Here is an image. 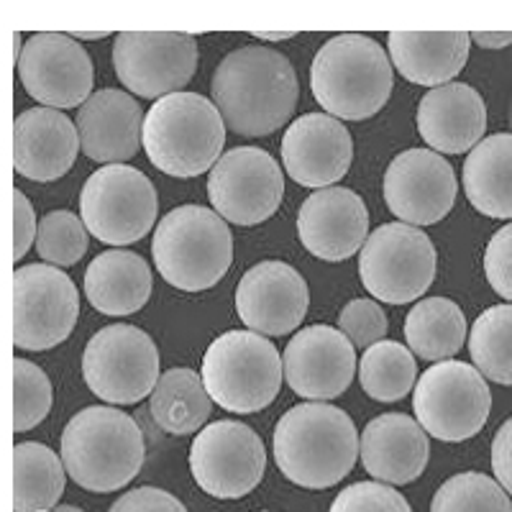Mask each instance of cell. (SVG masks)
<instances>
[{
    "instance_id": "obj_1",
    "label": "cell",
    "mask_w": 512,
    "mask_h": 512,
    "mask_svg": "<svg viewBox=\"0 0 512 512\" xmlns=\"http://www.w3.org/2000/svg\"><path fill=\"white\" fill-rule=\"evenodd\" d=\"M210 95L226 128L259 139L290 121L300 88L285 54L269 47H241L216 67Z\"/></svg>"
},
{
    "instance_id": "obj_2",
    "label": "cell",
    "mask_w": 512,
    "mask_h": 512,
    "mask_svg": "<svg viewBox=\"0 0 512 512\" xmlns=\"http://www.w3.org/2000/svg\"><path fill=\"white\" fill-rule=\"evenodd\" d=\"M274 461L292 484L328 489L354 469L359 433L354 420L328 402H303L274 428Z\"/></svg>"
},
{
    "instance_id": "obj_3",
    "label": "cell",
    "mask_w": 512,
    "mask_h": 512,
    "mask_svg": "<svg viewBox=\"0 0 512 512\" xmlns=\"http://www.w3.org/2000/svg\"><path fill=\"white\" fill-rule=\"evenodd\" d=\"M59 451L72 482L95 495L118 492L134 482L146 459L144 433L136 420L105 405L72 415Z\"/></svg>"
},
{
    "instance_id": "obj_4",
    "label": "cell",
    "mask_w": 512,
    "mask_h": 512,
    "mask_svg": "<svg viewBox=\"0 0 512 512\" xmlns=\"http://www.w3.org/2000/svg\"><path fill=\"white\" fill-rule=\"evenodd\" d=\"M395 88L390 54L364 34L328 39L310 64V90L338 121H367L382 111Z\"/></svg>"
},
{
    "instance_id": "obj_5",
    "label": "cell",
    "mask_w": 512,
    "mask_h": 512,
    "mask_svg": "<svg viewBox=\"0 0 512 512\" xmlns=\"http://www.w3.org/2000/svg\"><path fill=\"white\" fill-rule=\"evenodd\" d=\"M141 141L149 162L164 175L190 180L218 164L226 146V121L213 100L182 90L149 108Z\"/></svg>"
},
{
    "instance_id": "obj_6",
    "label": "cell",
    "mask_w": 512,
    "mask_h": 512,
    "mask_svg": "<svg viewBox=\"0 0 512 512\" xmlns=\"http://www.w3.org/2000/svg\"><path fill=\"white\" fill-rule=\"evenodd\" d=\"M152 256L164 282L182 292H203L231 269L233 233L216 210L180 205L154 228Z\"/></svg>"
},
{
    "instance_id": "obj_7",
    "label": "cell",
    "mask_w": 512,
    "mask_h": 512,
    "mask_svg": "<svg viewBox=\"0 0 512 512\" xmlns=\"http://www.w3.org/2000/svg\"><path fill=\"white\" fill-rule=\"evenodd\" d=\"M205 390L223 410L236 415L259 413L280 395L282 356L267 336L254 331H228L203 356Z\"/></svg>"
},
{
    "instance_id": "obj_8",
    "label": "cell",
    "mask_w": 512,
    "mask_h": 512,
    "mask_svg": "<svg viewBox=\"0 0 512 512\" xmlns=\"http://www.w3.org/2000/svg\"><path fill=\"white\" fill-rule=\"evenodd\" d=\"M438 254L431 236L408 223H387L369 233L359 251V277L382 303L408 305L436 280Z\"/></svg>"
},
{
    "instance_id": "obj_9",
    "label": "cell",
    "mask_w": 512,
    "mask_h": 512,
    "mask_svg": "<svg viewBox=\"0 0 512 512\" xmlns=\"http://www.w3.org/2000/svg\"><path fill=\"white\" fill-rule=\"evenodd\" d=\"M157 210L152 180L128 164L95 169L80 192L82 223L108 246H128L144 239L157 223Z\"/></svg>"
},
{
    "instance_id": "obj_10",
    "label": "cell",
    "mask_w": 512,
    "mask_h": 512,
    "mask_svg": "<svg viewBox=\"0 0 512 512\" xmlns=\"http://www.w3.org/2000/svg\"><path fill=\"white\" fill-rule=\"evenodd\" d=\"M413 410L425 433L446 443L477 436L492 410V392L477 367L441 361L425 369L413 392Z\"/></svg>"
},
{
    "instance_id": "obj_11",
    "label": "cell",
    "mask_w": 512,
    "mask_h": 512,
    "mask_svg": "<svg viewBox=\"0 0 512 512\" xmlns=\"http://www.w3.org/2000/svg\"><path fill=\"white\" fill-rule=\"evenodd\" d=\"M82 377L90 392L111 405H134L159 382V349L136 326L116 323L95 333L82 354Z\"/></svg>"
},
{
    "instance_id": "obj_12",
    "label": "cell",
    "mask_w": 512,
    "mask_h": 512,
    "mask_svg": "<svg viewBox=\"0 0 512 512\" xmlns=\"http://www.w3.org/2000/svg\"><path fill=\"white\" fill-rule=\"evenodd\" d=\"M80 315V292L67 272L24 264L13 272V344L49 351L67 341Z\"/></svg>"
},
{
    "instance_id": "obj_13",
    "label": "cell",
    "mask_w": 512,
    "mask_h": 512,
    "mask_svg": "<svg viewBox=\"0 0 512 512\" xmlns=\"http://www.w3.org/2000/svg\"><path fill=\"white\" fill-rule=\"evenodd\" d=\"M190 472L205 495L239 500L254 492L267 472L262 438L239 420L205 425L190 446Z\"/></svg>"
},
{
    "instance_id": "obj_14",
    "label": "cell",
    "mask_w": 512,
    "mask_h": 512,
    "mask_svg": "<svg viewBox=\"0 0 512 512\" xmlns=\"http://www.w3.org/2000/svg\"><path fill=\"white\" fill-rule=\"evenodd\" d=\"M113 67L123 88L141 98L182 93L198 70V41L180 31H123L113 41Z\"/></svg>"
},
{
    "instance_id": "obj_15",
    "label": "cell",
    "mask_w": 512,
    "mask_h": 512,
    "mask_svg": "<svg viewBox=\"0 0 512 512\" xmlns=\"http://www.w3.org/2000/svg\"><path fill=\"white\" fill-rule=\"evenodd\" d=\"M208 198L226 223L259 226L282 205L285 175L272 154L256 146H239L210 169Z\"/></svg>"
},
{
    "instance_id": "obj_16",
    "label": "cell",
    "mask_w": 512,
    "mask_h": 512,
    "mask_svg": "<svg viewBox=\"0 0 512 512\" xmlns=\"http://www.w3.org/2000/svg\"><path fill=\"white\" fill-rule=\"evenodd\" d=\"M16 62L24 90L44 108H77L93 95V59L72 34H34Z\"/></svg>"
},
{
    "instance_id": "obj_17",
    "label": "cell",
    "mask_w": 512,
    "mask_h": 512,
    "mask_svg": "<svg viewBox=\"0 0 512 512\" xmlns=\"http://www.w3.org/2000/svg\"><path fill=\"white\" fill-rule=\"evenodd\" d=\"M454 167L433 149L400 152L384 172V203L408 226H433L456 203Z\"/></svg>"
},
{
    "instance_id": "obj_18",
    "label": "cell",
    "mask_w": 512,
    "mask_h": 512,
    "mask_svg": "<svg viewBox=\"0 0 512 512\" xmlns=\"http://www.w3.org/2000/svg\"><path fill=\"white\" fill-rule=\"evenodd\" d=\"M282 367L290 390L308 402H328L344 395L359 369L349 338L338 328L320 323L292 336L282 354Z\"/></svg>"
},
{
    "instance_id": "obj_19",
    "label": "cell",
    "mask_w": 512,
    "mask_h": 512,
    "mask_svg": "<svg viewBox=\"0 0 512 512\" xmlns=\"http://www.w3.org/2000/svg\"><path fill=\"white\" fill-rule=\"evenodd\" d=\"M310 290L303 274L287 262L267 259L241 277L236 287V313L244 326L262 336H287L305 320Z\"/></svg>"
},
{
    "instance_id": "obj_20",
    "label": "cell",
    "mask_w": 512,
    "mask_h": 512,
    "mask_svg": "<svg viewBox=\"0 0 512 512\" xmlns=\"http://www.w3.org/2000/svg\"><path fill=\"white\" fill-rule=\"evenodd\" d=\"M354 162L349 128L328 113H305L282 136V164L303 187H326L344 180Z\"/></svg>"
},
{
    "instance_id": "obj_21",
    "label": "cell",
    "mask_w": 512,
    "mask_h": 512,
    "mask_svg": "<svg viewBox=\"0 0 512 512\" xmlns=\"http://www.w3.org/2000/svg\"><path fill=\"white\" fill-rule=\"evenodd\" d=\"M297 236L323 262H344L369 239V210L354 190L313 192L297 213Z\"/></svg>"
},
{
    "instance_id": "obj_22",
    "label": "cell",
    "mask_w": 512,
    "mask_h": 512,
    "mask_svg": "<svg viewBox=\"0 0 512 512\" xmlns=\"http://www.w3.org/2000/svg\"><path fill=\"white\" fill-rule=\"evenodd\" d=\"M77 126L54 108H29L13 121V167L34 182L64 177L80 154Z\"/></svg>"
},
{
    "instance_id": "obj_23",
    "label": "cell",
    "mask_w": 512,
    "mask_h": 512,
    "mask_svg": "<svg viewBox=\"0 0 512 512\" xmlns=\"http://www.w3.org/2000/svg\"><path fill=\"white\" fill-rule=\"evenodd\" d=\"M77 134L85 157L93 162L123 164L144 144V113L134 95L116 88L98 90L77 111Z\"/></svg>"
},
{
    "instance_id": "obj_24",
    "label": "cell",
    "mask_w": 512,
    "mask_h": 512,
    "mask_svg": "<svg viewBox=\"0 0 512 512\" xmlns=\"http://www.w3.org/2000/svg\"><path fill=\"white\" fill-rule=\"evenodd\" d=\"M359 454L369 477L400 487L425 472L431 443L418 420L402 413H384L369 420L361 431Z\"/></svg>"
},
{
    "instance_id": "obj_25",
    "label": "cell",
    "mask_w": 512,
    "mask_h": 512,
    "mask_svg": "<svg viewBox=\"0 0 512 512\" xmlns=\"http://www.w3.org/2000/svg\"><path fill=\"white\" fill-rule=\"evenodd\" d=\"M487 131L484 98L464 82H448L420 98L418 134L443 154L472 152Z\"/></svg>"
},
{
    "instance_id": "obj_26",
    "label": "cell",
    "mask_w": 512,
    "mask_h": 512,
    "mask_svg": "<svg viewBox=\"0 0 512 512\" xmlns=\"http://www.w3.org/2000/svg\"><path fill=\"white\" fill-rule=\"evenodd\" d=\"M390 59L405 80L441 88L464 70L472 36L466 31H390Z\"/></svg>"
},
{
    "instance_id": "obj_27",
    "label": "cell",
    "mask_w": 512,
    "mask_h": 512,
    "mask_svg": "<svg viewBox=\"0 0 512 512\" xmlns=\"http://www.w3.org/2000/svg\"><path fill=\"white\" fill-rule=\"evenodd\" d=\"M152 269L136 251L111 249L98 254L85 272V295L103 315L139 313L152 297Z\"/></svg>"
},
{
    "instance_id": "obj_28",
    "label": "cell",
    "mask_w": 512,
    "mask_h": 512,
    "mask_svg": "<svg viewBox=\"0 0 512 512\" xmlns=\"http://www.w3.org/2000/svg\"><path fill=\"white\" fill-rule=\"evenodd\" d=\"M466 200L482 216L512 218V134H492L474 146L461 169Z\"/></svg>"
},
{
    "instance_id": "obj_29",
    "label": "cell",
    "mask_w": 512,
    "mask_h": 512,
    "mask_svg": "<svg viewBox=\"0 0 512 512\" xmlns=\"http://www.w3.org/2000/svg\"><path fill=\"white\" fill-rule=\"evenodd\" d=\"M149 410L162 431L172 436H190L205 428V420L213 413V397L208 395L198 372L172 367L159 377Z\"/></svg>"
},
{
    "instance_id": "obj_30",
    "label": "cell",
    "mask_w": 512,
    "mask_h": 512,
    "mask_svg": "<svg viewBox=\"0 0 512 512\" xmlns=\"http://www.w3.org/2000/svg\"><path fill=\"white\" fill-rule=\"evenodd\" d=\"M67 484L62 456L44 443L13 448V512H39L59 505Z\"/></svg>"
},
{
    "instance_id": "obj_31",
    "label": "cell",
    "mask_w": 512,
    "mask_h": 512,
    "mask_svg": "<svg viewBox=\"0 0 512 512\" xmlns=\"http://www.w3.org/2000/svg\"><path fill=\"white\" fill-rule=\"evenodd\" d=\"M408 349L425 361L454 359L466 341V318L448 297H425L405 318Z\"/></svg>"
},
{
    "instance_id": "obj_32",
    "label": "cell",
    "mask_w": 512,
    "mask_h": 512,
    "mask_svg": "<svg viewBox=\"0 0 512 512\" xmlns=\"http://www.w3.org/2000/svg\"><path fill=\"white\" fill-rule=\"evenodd\" d=\"M418 367L413 351L397 341H379L369 346L359 361L361 390L377 402H397L415 387Z\"/></svg>"
},
{
    "instance_id": "obj_33",
    "label": "cell",
    "mask_w": 512,
    "mask_h": 512,
    "mask_svg": "<svg viewBox=\"0 0 512 512\" xmlns=\"http://www.w3.org/2000/svg\"><path fill=\"white\" fill-rule=\"evenodd\" d=\"M474 367L495 384H512V303L484 310L469 336Z\"/></svg>"
},
{
    "instance_id": "obj_34",
    "label": "cell",
    "mask_w": 512,
    "mask_h": 512,
    "mask_svg": "<svg viewBox=\"0 0 512 512\" xmlns=\"http://www.w3.org/2000/svg\"><path fill=\"white\" fill-rule=\"evenodd\" d=\"M431 512H512V502L497 479L464 472L438 487Z\"/></svg>"
},
{
    "instance_id": "obj_35",
    "label": "cell",
    "mask_w": 512,
    "mask_h": 512,
    "mask_svg": "<svg viewBox=\"0 0 512 512\" xmlns=\"http://www.w3.org/2000/svg\"><path fill=\"white\" fill-rule=\"evenodd\" d=\"M88 226L70 210H52L41 218L36 251L54 267H72L88 254Z\"/></svg>"
},
{
    "instance_id": "obj_36",
    "label": "cell",
    "mask_w": 512,
    "mask_h": 512,
    "mask_svg": "<svg viewBox=\"0 0 512 512\" xmlns=\"http://www.w3.org/2000/svg\"><path fill=\"white\" fill-rule=\"evenodd\" d=\"M52 410V382L34 361L13 359V433H26Z\"/></svg>"
},
{
    "instance_id": "obj_37",
    "label": "cell",
    "mask_w": 512,
    "mask_h": 512,
    "mask_svg": "<svg viewBox=\"0 0 512 512\" xmlns=\"http://www.w3.org/2000/svg\"><path fill=\"white\" fill-rule=\"evenodd\" d=\"M331 512H413V507L390 484L356 482L338 492Z\"/></svg>"
},
{
    "instance_id": "obj_38",
    "label": "cell",
    "mask_w": 512,
    "mask_h": 512,
    "mask_svg": "<svg viewBox=\"0 0 512 512\" xmlns=\"http://www.w3.org/2000/svg\"><path fill=\"white\" fill-rule=\"evenodd\" d=\"M338 331L349 338L356 349H369L379 344L387 333V315L374 300H351L338 315Z\"/></svg>"
},
{
    "instance_id": "obj_39",
    "label": "cell",
    "mask_w": 512,
    "mask_h": 512,
    "mask_svg": "<svg viewBox=\"0 0 512 512\" xmlns=\"http://www.w3.org/2000/svg\"><path fill=\"white\" fill-rule=\"evenodd\" d=\"M484 274L492 290L512 303V223L489 239L484 249Z\"/></svg>"
},
{
    "instance_id": "obj_40",
    "label": "cell",
    "mask_w": 512,
    "mask_h": 512,
    "mask_svg": "<svg viewBox=\"0 0 512 512\" xmlns=\"http://www.w3.org/2000/svg\"><path fill=\"white\" fill-rule=\"evenodd\" d=\"M108 512H187V507L157 487H139L118 497Z\"/></svg>"
},
{
    "instance_id": "obj_41",
    "label": "cell",
    "mask_w": 512,
    "mask_h": 512,
    "mask_svg": "<svg viewBox=\"0 0 512 512\" xmlns=\"http://www.w3.org/2000/svg\"><path fill=\"white\" fill-rule=\"evenodd\" d=\"M39 233L34 205L29 203L24 192L13 190V262H21V256L31 249Z\"/></svg>"
},
{
    "instance_id": "obj_42",
    "label": "cell",
    "mask_w": 512,
    "mask_h": 512,
    "mask_svg": "<svg viewBox=\"0 0 512 512\" xmlns=\"http://www.w3.org/2000/svg\"><path fill=\"white\" fill-rule=\"evenodd\" d=\"M492 472L500 487L512 495V418L500 425L495 441H492Z\"/></svg>"
},
{
    "instance_id": "obj_43",
    "label": "cell",
    "mask_w": 512,
    "mask_h": 512,
    "mask_svg": "<svg viewBox=\"0 0 512 512\" xmlns=\"http://www.w3.org/2000/svg\"><path fill=\"white\" fill-rule=\"evenodd\" d=\"M472 41H477L482 49H502L512 44V31H505V34H484V31H474Z\"/></svg>"
},
{
    "instance_id": "obj_44",
    "label": "cell",
    "mask_w": 512,
    "mask_h": 512,
    "mask_svg": "<svg viewBox=\"0 0 512 512\" xmlns=\"http://www.w3.org/2000/svg\"><path fill=\"white\" fill-rule=\"evenodd\" d=\"M251 36H256V39H264V41H287L295 36V31H280V34H269V31H254Z\"/></svg>"
},
{
    "instance_id": "obj_45",
    "label": "cell",
    "mask_w": 512,
    "mask_h": 512,
    "mask_svg": "<svg viewBox=\"0 0 512 512\" xmlns=\"http://www.w3.org/2000/svg\"><path fill=\"white\" fill-rule=\"evenodd\" d=\"M75 36L77 41H95V39H105V36H108V31H75Z\"/></svg>"
},
{
    "instance_id": "obj_46",
    "label": "cell",
    "mask_w": 512,
    "mask_h": 512,
    "mask_svg": "<svg viewBox=\"0 0 512 512\" xmlns=\"http://www.w3.org/2000/svg\"><path fill=\"white\" fill-rule=\"evenodd\" d=\"M57 512H85V510H80V507H75V505H62V507H57Z\"/></svg>"
},
{
    "instance_id": "obj_47",
    "label": "cell",
    "mask_w": 512,
    "mask_h": 512,
    "mask_svg": "<svg viewBox=\"0 0 512 512\" xmlns=\"http://www.w3.org/2000/svg\"><path fill=\"white\" fill-rule=\"evenodd\" d=\"M39 512H49V510H39Z\"/></svg>"
}]
</instances>
